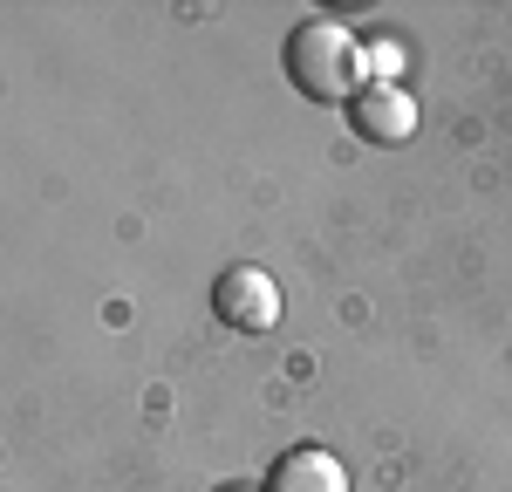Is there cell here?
<instances>
[{
	"mask_svg": "<svg viewBox=\"0 0 512 492\" xmlns=\"http://www.w3.org/2000/svg\"><path fill=\"white\" fill-rule=\"evenodd\" d=\"M287 76L315 103H349L362 89V48L342 21H301L287 35Z\"/></svg>",
	"mask_w": 512,
	"mask_h": 492,
	"instance_id": "obj_1",
	"label": "cell"
},
{
	"mask_svg": "<svg viewBox=\"0 0 512 492\" xmlns=\"http://www.w3.org/2000/svg\"><path fill=\"white\" fill-rule=\"evenodd\" d=\"M349 130L362 144H410L417 137V96L403 82H362L349 96Z\"/></svg>",
	"mask_w": 512,
	"mask_h": 492,
	"instance_id": "obj_2",
	"label": "cell"
},
{
	"mask_svg": "<svg viewBox=\"0 0 512 492\" xmlns=\"http://www.w3.org/2000/svg\"><path fill=\"white\" fill-rule=\"evenodd\" d=\"M212 308H219V322L239 328V335H267L280 322V287L274 274H260V267H226L219 287H212Z\"/></svg>",
	"mask_w": 512,
	"mask_h": 492,
	"instance_id": "obj_3",
	"label": "cell"
},
{
	"mask_svg": "<svg viewBox=\"0 0 512 492\" xmlns=\"http://www.w3.org/2000/svg\"><path fill=\"white\" fill-rule=\"evenodd\" d=\"M267 492H349V472L328 451H287L274 465V486Z\"/></svg>",
	"mask_w": 512,
	"mask_h": 492,
	"instance_id": "obj_4",
	"label": "cell"
}]
</instances>
